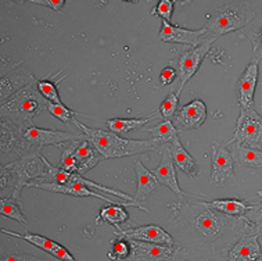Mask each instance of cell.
<instances>
[{"label": "cell", "instance_id": "6da1fadb", "mask_svg": "<svg viewBox=\"0 0 262 261\" xmlns=\"http://www.w3.org/2000/svg\"><path fill=\"white\" fill-rule=\"evenodd\" d=\"M74 125L78 131H81L88 136L99 150L103 158H121V157H130L142 154L146 152H157L161 149V143L154 139H144V140H135V139L122 138L118 133L103 129H95L88 127L85 124L74 119Z\"/></svg>", "mask_w": 262, "mask_h": 261}, {"label": "cell", "instance_id": "7a4b0ae2", "mask_svg": "<svg viewBox=\"0 0 262 261\" xmlns=\"http://www.w3.org/2000/svg\"><path fill=\"white\" fill-rule=\"evenodd\" d=\"M49 100L39 92L36 84L25 86L0 105V118L9 119L24 127H32L36 115L48 111Z\"/></svg>", "mask_w": 262, "mask_h": 261}, {"label": "cell", "instance_id": "3957f363", "mask_svg": "<svg viewBox=\"0 0 262 261\" xmlns=\"http://www.w3.org/2000/svg\"><path fill=\"white\" fill-rule=\"evenodd\" d=\"M46 157L40 153L34 156L17 158L14 162L2 164L0 167V185L2 189L13 186L11 196L21 202V190L27 188L29 182L45 179L48 175Z\"/></svg>", "mask_w": 262, "mask_h": 261}, {"label": "cell", "instance_id": "277c9868", "mask_svg": "<svg viewBox=\"0 0 262 261\" xmlns=\"http://www.w3.org/2000/svg\"><path fill=\"white\" fill-rule=\"evenodd\" d=\"M255 18L251 6L246 2H234L218 7L208 17L204 27V36L216 41L225 33L233 32L250 24Z\"/></svg>", "mask_w": 262, "mask_h": 261}, {"label": "cell", "instance_id": "5b68a950", "mask_svg": "<svg viewBox=\"0 0 262 261\" xmlns=\"http://www.w3.org/2000/svg\"><path fill=\"white\" fill-rule=\"evenodd\" d=\"M83 132H62L57 129H43L29 127L23 133V157L39 154L43 146L62 147L66 143L85 138Z\"/></svg>", "mask_w": 262, "mask_h": 261}, {"label": "cell", "instance_id": "8992f818", "mask_svg": "<svg viewBox=\"0 0 262 261\" xmlns=\"http://www.w3.org/2000/svg\"><path fill=\"white\" fill-rule=\"evenodd\" d=\"M232 143H237L251 149L262 147V117L255 111V107L240 110L233 138L226 145Z\"/></svg>", "mask_w": 262, "mask_h": 261}, {"label": "cell", "instance_id": "52a82bcc", "mask_svg": "<svg viewBox=\"0 0 262 261\" xmlns=\"http://www.w3.org/2000/svg\"><path fill=\"white\" fill-rule=\"evenodd\" d=\"M27 188H36V189L42 190H49V192H56V193H62V195H71L76 196V197H96V199L104 200L105 203L110 204H122V206H126V207H136V209L143 210V211H147L144 209V206L142 203H135V202H126V200L122 199H111V197H107V196L100 195L99 192L88 188V186L82 185L79 182H72V184H67V185H58V184H49V182H29Z\"/></svg>", "mask_w": 262, "mask_h": 261}, {"label": "cell", "instance_id": "ba28073f", "mask_svg": "<svg viewBox=\"0 0 262 261\" xmlns=\"http://www.w3.org/2000/svg\"><path fill=\"white\" fill-rule=\"evenodd\" d=\"M215 41L207 36L201 38L200 45H197L194 48L187 49L183 52V54L179 58V64H178V76H179V88H178L177 93L181 95L185 85L190 81L193 75H194L197 70L200 68L201 62L204 60L207 53L210 52L211 46Z\"/></svg>", "mask_w": 262, "mask_h": 261}, {"label": "cell", "instance_id": "9c48e42d", "mask_svg": "<svg viewBox=\"0 0 262 261\" xmlns=\"http://www.w3.org/2000/svg\"><path fill=\"white\" fill-rule=\"evenodd\" d=\"M29 127L9 119H0V153L2 164H7L23 157V133Z\"/></svg>", "mask_w": 262, "mask_h": 261}, {"label": "cell", "instance_id": "30bf717a", "mask_svg": "<svg viewBox=\"0 0 262 261\" xmlns=\"http://www.w3.org/2000/svg\"><path fill=\"white\" fill-rule=\"evenodd\" d=\"M234 158L228 147L220 142L211 146V185L218 186L233 179Z\"/></svg>", "mask_w": 262, "mask_h": 261}, {"label": "cell", "instance_id": "8fae6325", "mask_svg": "<svg viewBox=\"0 0 262 261\" xmlns=\"http://www.w3.org/2000/svg\"><path fill=\"white\" fill-rule=\"evenodd\" d=\"M2 233L3 235H9V236H14L18 237V239H23V240H27L31 245H34L38 249L43 250V252L49 253V254H52L53 257H56L58 261H78L75 257L72 256L71 253L68 252L67 249L64 246H61L60 243L54 242L52 239H49V237H45L42 235H38V233H31L27 232L24 235H21V233L13 232V231H9V229L2 228Z\"/></svg>", "mask_w": 262, "mask_h": 261}, {"label": "cell", "instance_id": "7c38bea8", "mask_svg": "<svg viewBox=\"0 0 262 261\" xmlns=\"http://www.w3.org/2000/svg\"><path fill=\"white\" fill-rule=\"evenodd\" d=\"M207 118V107L204 102L201 100H193L189 105L183 106L178 110L177 114L173 115V125L177 129L187 131V129L200 128Z\"/></svg>", "mask_w": 262, "mask_h": 261}, {"label": "cell", "instance_id": "4fadbf2b", "mask_svg": "<svg viewBox=\"0 0 262 261\" xmlns=\"http://www.w3.org/2000/svg\"><path fill=\"white\" fill-rule=\"evenodd\" d=\"M130 243V256L129 261H161L167 260L173 256L175 249L167 245H157V243L140 242L128 239Z\"/></svg>", "mask_w": 262, "mask_h": 261}, {"label": "cell", "instance_id": "5bb4252c", "mask_svg": "<svg viewBox=\"0 0 262 261\" xmlns=\"http://www.w3.org/2000/svg\"><path fill=\"white\" fill-rule=\"evenodd\" d=\"M160 152L162 154L161 164L152 170V174L157 178L158 184L167 186L168 189H171L173 193H177L178 196H189L187 193H185L183 190L181 189V186L178 184L177 179V171H175V163H173V158H172L171 154V147L169 145H161V149Z\"/></svg>", "mask_w": 262, "mask_h": 261}, {"label": "cell", "instance_id": "9a60e30c", "mask_svg": "<svg viewBox=\"0 0 262 261\" xmlns=\"http://www.w3.org/2000/svg\"><path fill=\"white\" fill-rule=\"evenodd\" d=\"M115 235L118 237L125 239H134L140 242L157 243V245H167L173 246V237L161 227L158 225H146V227H139L134 229H122V231H115Z\"/></svg>", "mask_w": 262, "mask_h": 261}, {"label": "cell", "instance_id": "2e32d148", "mask_svg": "<svg viewBox=\"0 0 262 261\" xmlns=\"http://www.w3.org/2000/svg\"><path fill=\"white\" fill-rule=\"evenodd\" d=\"M258 82V60H254L244 70L237 81V103L240 110L254 107V93Z\"/></svg>", "mask_w": 262, "mask_h": 261}, {"label": "cell", "instance_id": "e0dca14e", "mask_svg": "<svg viewBox=\"0 0 262 261\" xmlns=\"http://www.w3.org/2000/svg\"><path fill=\"white\" fill-rule=\"evenodd\" d=\"M204 33V28L199 29V31H190V29L179 28L177 25H172L169 21L162 19V27L158 36L162 42L185 43V45L197 46V45H200Z\"/></svg>", "mask_w": 262, "mask_h": 261}, {"label": "cell", "instance_id": "ac0fdd59", "mask_svg": "<svg viewBox=\"0 0 262 261\" xmlns=\"http://www.w3.org/2000/svg\"><path fill=\"white\" fill-rule=\"evenodd\" d=\"M258 233L243 235L229 252L228 261H257L261 258V245L258 242Z\"/></svg>", "mask_w": 262, "mask_h": 261}, {"label": "cell", "instance_id": "d6986e66", "mask_svg": "<svg viewBox=\"0 0 262 261\" xmlns=\"http://www.w3.org/2000/svg\"><path fill=\"white\" fill-rule=\"evenodd\" d=\"M35 82H36V78L32 75V72L27 71L24 68L15 70L7 75L2 76V79H0V97H2V100H6L11 95L17 93L18 90L24 89L25 86L32 85Z\"/></svg>", "mask_w": 262, "mask_h": 261}, {"label": "cell", "instance_id": "ffe728a7", "mask_svg": "<svg viewBox=\"0 0 262 261\" xmlns=\"http://www.w3.org/2000/svg\"><path fill=\"white\" fill-rule=\"evenodd\" d=\"M74 153H75L76 163H78V174H81V175L91 171L92 168H95L97 163L103 158L95 145L88 139V136L78 143Z\"/></svg>", "mask_w": 262, "mask_h": 261}, {"label": "cell", "instance_id": "44dd1931", "mask_svg": "<svg viewBox=\"0 0 262 261\" xmlns=\"http://www.w3.org/2000/svg\"><path fill=\"white\" fill-rule=\"evenodd\" d=\"M135 172H136V186H138L135 199L138 200L139 203H142L157 189L158 180L152 171H148L140 160L135 162Z\"/></svg>", "mask_w": 262, "mask_h": 261}, {"label": "cell", "instance_id": "7402d4cb", "mask_svg": "<svg viewBox=\"0 0 262 261\" xmlns=\"http://www.w3.org/2000/svg\"><path fill=\"white\" fill-rule=\"evenodd\" d=\"M171 147V154L173 158L175 166L181 170L183 174H186L189 178H195L199 175V166L197 162L190 156V153H187V150L183 147L182 142L179 140V136L173 139V142L169 145Z\"/></svg>", "mask_w": 262, "mask_h": 261}, {"label": "cell", "instance_id": "603a6c76", "mask_svg": "<svg viewBox=\"0 0 262 261\" xmlns=\"http://www.w3.org/2000/svg\"><path fill=\"white\" fill-rule=\"evenodd\" d=\"M232 156L234 163H237L238 166L262 170V152L259 149H251L237 143H232Z\"/></svg>", "mask_w": 262, "mask_h": 261}, {"label": "cell", "instance_id": "cb8c5ba5", "mask_svg": "<svg viewBox=\"0 0 262 261\" xmlns=\"http://www.w3.org/2000/svg\"><path fill=\"white\" fill-rule=\"evenodd\" d=\"M124 207L125 206H122V204H110V206H105V207H103L100 210V213L97 215L96 224L97 225L110 224L117 231H122L121 224L126 223L129 218L128 211Z\"/></svg>", "mask_w": 262, "mask_h": 261}, {"label": "cell", "instance_id": "d4e9b609", "mask_svg": "<svg viewBox=\"0 0 262 261\" xmlns=\"http://www.w3.org/2000/svg\"><path fill=\"white\" fill-rule=\"evenodd\" d=\"M203 204L205 207H210L232 217H244L250 210V206L244 200L240 199H220L212 200V202H203Z\"/></svg>", "mask_w": 262, "mask_h": 261}, {"label": "cell", "instance_id": "484cf974", "mask_svg": "<svg viewBox=\"0 0 262 261\" xmlns=\"http://www.w3.org/2000/svg\"><path fill=\"white\" fill-rule=\"evenodd\" d=\"M156 117V111L151 113L147 117H143V118H111L104 121V125L108 128V131L114 133H118V135H126L130 131L134 129L142 128L143 125L151 121L152 118Z\"/></svg>", "mask_w": 262, "mask_h": 261}, {"label": "cell", "instance_id": "4316f807", "mask_svg": "<svg viewBox=\"0 0 262 261\" xmlns=\"http://www.w3.org/2000/svg\"><path fill=\"white\" fill-rule=\"evenodd\" d=\"M147 132L150 139H154L161 145H171L173 142V139L178 136L179 131H178L171 119H164L162 123L157 124L156 127L148 128Z\"/></svg>", "mask_w": 262, "mask_h": 261}, {"label": "cell", "instance_id": "83f0119b", "mask_svg": "<svg viewBox=\"0 0 262 261\" xmlns=\"http://www.w3.org/2000/svg\"><path fill=\"white\" fill-rule=\"evenodd\" d=\"M23 203L19 200L14 199L13 196H2L0 199V214L2 217H6V218L14 219L17 223L23 224V225H27V218L23 214Z\"/></svg>", "mask_w": 262, "mask_h": 261}, {"label": "cell", "instance_id": "f1b7e54d", "mask_svg": "<svg viewBox=\"0 0 262 261\" xmlns=\"http://www.w3.org/2000/svg\"><path fill=\"white\" fill-rule=\"evenodd\" d=\"M195 227L207 237H216L222 231V224L214 214L211 213V210H207L197 217Z\"/></svg>", "mask_w": 262, "mask_h": 261}, {"label": "cell", "instance_id": "f546056e", "mask_svg": "<svg viewBox=\"0 0 262 261\" xmlns=\"http://www.w3.org/2000/svg\"><path fill=\"white\" fill-rule=\"evenodd\" d=\"M85 138L82 139H76V140H71V142L66 143L64 146L61 147V160H60V164L58 166L64 168V170H67L70 172H78V163H76L75 158V147L78 146V143L83 140Z\"/></svg>", "mask_w": 262, "mask_h": 261}, {"label": "cell", "instance_id": "4dcf8cb0", "mask_svg": "<svg viewBox=\"0 0 262 261\" xmlns=\"http://www.w3.org/2000/svg\"><path fill=\"white\" fill-rule=\"evenodd\" d=\"M48 111L53 117H56L57 119H60L61 123H64L68 127H75L74 125V115L78 114L76 111L74 110L68 109L67 106L62 105V103H50L49 102V107H48Z\"/></svg>", "mask_w": 262, "mask_h": 261}, {"label": "cell", "instance_id": "1f68e13d", "mask_svg": "<svg viewBox=\"0 0 262 261\" xmlns=\"http://www.w3.org/2000/svg\"><path fill=\"white\" fill-rule=\"evenodd\" d=\"M57 82H52L49 79H36V86H38L39 92L42 93L50 103H62L60 99V93L57 90Z\"/></svg>", "mask_w": 262, "mask_h": 261}, {"label": "cell", "instance_id": "d6a6232c", "mask_svg": "<svg viewBox=\"0 0 262 261\" xmlns=\"http://www.w3.org/2000/svg\"><path fill=\"white\" fill-rule=\"evenodd\" d=\"M178 102H179V95L177 92H172L167 96V99L162 102V105L158 107V111L164 119L173 118V115L178 111Z\"/></svg>", "mask_w": 262, "mask_h": 261}, {"label": "cell", "instance_id": "836d02e7", "mask_svg": "<svg viewBox=\"0 0 262 261\" xmlns=\"http://www.w3.org/2000/svg\"><path fill=\"white\" fill-rule=\"evenodd\" d=\"M130 256V243L125 237H119L113 243V250L108 253L111 260H128Z\"/></svg>", "mask_w": 262, "mask_h": 261}, {"label": "cell", "instance_id": "e575fe53", "mask_svg": "<svg viewBox=\"0 0 262 261\" xmlns=\"http://www.w3.org/2000/svg\"><path fill=\"white\" fill-rule=\"evenodd\" d=\"M172 11H173V2L172 0H160V3L156 7V13L158 14V17H161L165 21L171 19Z\"/></svg>", "mask_w": 262, "mask_h": 261}, {"label": "cell", "instance_id": "d590c367", "mask_svg": "<svg viewBox=\"0 0 262 261\" xmlns=\"http://www.w3.org/2000/svg\"><path fill=\"white\" fill-rule=\"evenodd\" d=\"M250 210H253V213L248 215L247 221H250L253 228H257L259 225L262 227V204L250 206Z\"/></svg>", "mask_w": 262, "mask_h": 261}, {"label": "cell", "instance_id": "8d00e7d4", "mask_svg": "<svg viewBox=\"0 0 262 261\" xmlns=\"http://www.w3.org/2000/svg\"><path fill=\"white\" fill-rule=\"evenodd\" d=\"M2 261H49L43 260V258H38L35 256H29L25 253H10L7 256L2 257Z\"/></svg>", "mask_w": 262, "mask_h": 261}, {"label": "cell", "instance_id": "74e56055", "mask_svg": "<svg viewBox=\"0 0 262 261\" xmlns=\"http://www.w3.org/2000/svg\"><path fill=\"white\" fill-rule=\"evenodd\" d=\"M31 3L45 6V7L54 10V11H61V9L66 5V0H31Z\"/></svg>", "mask_w": 262, "mask_h": 261}, {"label": "cell", "instance_id": "f35d334b", "mask_svg": "<svg viewBox=\"0 0 262 261\" xmlns=\"http://www.w3.org/2000/svg\"><path fill=\"white\" fill-rule=\"evenodd\" d=\"M178 76V71L172 67H167L164 68L160 74V81H161L162 85H171L172 82L175 81V78Z\"/></svg>", "mask_w": 262, "mask_h": 261}, {"label": "cell", "instance_id": "ab89813d", "mask_svg": "<svg viewBox=\"0 0 262 261\" xmlns=\"http://www.w3.org/2000/svg\"><path fill=\"white\" fill-rule=\"evenodd\" d=\"M258 42H259V45H261L262 48V29L259 31V33H258Z\"/></svg>", "mask_w": 262, "mask_h": 261}, {"label": "cell", "instance_id": "60d3db41", "mask_svg": "<svg viewBox=\"0 0 262 261\" xmlns=\"http://www.w3.org/2000/svg\"><path fill=\"white\" fill-rule=\"evenodd\" d=\"M13 2H15V3H19V5H23V3H25V2H31V0H13Z\"/></svg>", "mask_w": 262, "mask_h": 261}, {"label": "cell", "instance_id": "b9f144b4", "mask_svg": "<svg viewBox=\"0 0 262 261\" xmlns=\"http://www.w3.org/2000/svg\"><path fill=\"white\" fill-rule=\"evenodd\" d=\"M124 2H128V3H138V0H124Z\"/></svg>", "mask_w": 262, "mask_h": 261}, {"label": "cell", "instance_id": "7bdbcfd3", "mask_svg": "<svg viewBox=\"0 0 262 261\" xmlns=\"http://www.w3.org/2000/svg\"><path fill=\"white\" fill-rule=\"evenodd\" d=\"M258 196H262V190L261 192H258Z\"/></svg>", "mask_w": 262, "mask_h": 261}, {"label": "cell", "instance_id": "ee69618b", "mask_svg": "<svg viewBox=\"0 0 262 261\" xmlns=\"http://www.w3.org/2000/svg\"><path fill=\"white\" fill-rule=\"evenodd\" d=\"M257 261H262V258H259V260H257Z\"/></svg>", "mask_w": 262, "mask_h": 261}, {"label": "cell", "instance_id": "f6af8a7d", "mask_svg": "<svg viewBox=\"0 0 262 261\" xmlns=\"http://www.w3.org/2000/svg\"><path fill=\"white\" fill-rule=\"evenodd\" d=\"M261 258H262V256H261Z\"/></svg>", "mask_w": 262, "mask_h": 261}]
</instances>
